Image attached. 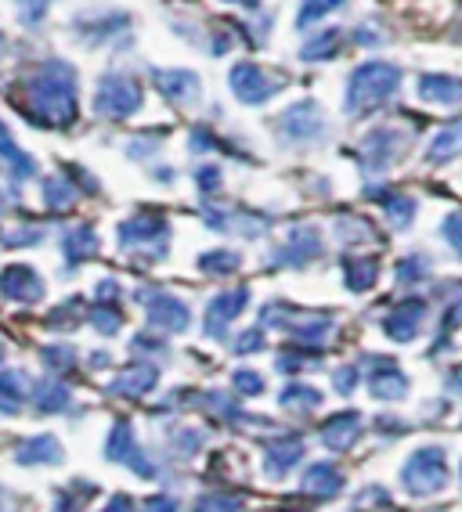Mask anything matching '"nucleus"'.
Segmentation results:
<instances>
[{"instance_id":"nucleus-10","label":"nucleus","mask_w":462,"mask_h":512,"mask_svg":"<svg viewBox=\"0 0 462 512\" xmlns=\"http://www.w3.org/2000/svg\"><path fill=\"white\" fill-rule=\"evenodd\" d=\"M401 145H405V138H401L398 130L390 127L372 130L369 138L361 141V163H365V170H383V166H390L398 159Z\"/></svg>"},{"instance_id":"nucleus-7","label":"nucleus","mask_w":462,"mask_h":512,"mask_svg":"<svg viewBox=\"0 0 462 512\" xmlns=\"http://www.w3.org/2000/svg\"><path fill=\"white\" fill-rule=\"evenodd\" d=\"M322 109H318L315 101H296V105H289L286 112H282V134H286L289 141H296V145H307V141L322 138Z\"/></svg>"},{"instance_id":"nucleus-30","label":"nucleus","mask_w":462,"mask_h":512,"mask_svg":"<svg viewBox=\"0 0 462 512\" xmlns=\"http://www.w3.org/2000/svg\"><path fill=\"white\" fill-rule=\"evenodd\" d=\"M340 44H343V29H325L322 37L304 47V62H325V58H333L340 51Z\"/></svg>"},{"instance_id":"nucleus-49","label":"nucleus","mask_w":462,"mask_h":512,"mask_svg":"<svg viewBox=\"0 0 462 512\" xmlns=\"http://www.w3.org/2000/svg\"><path fill=\"white\" fill-rule=\"evenodd\" d=\"M4 202H8V199H4V192H0V210H4Z\"/></svg>"},{"instance_id":"nucleus-4","label":"nucleus","mask_w":462,"mask_h":512,"mask_svg":"<svg viewBox=\"0 0 462 512\" xmlns=\"http://www.w3.org/2000/svg\"><path fill=\"white\" fill-rule=\"evenodd\" d=\"M401 480L412 494H437L448 484V458L441 448H419L401 469Z\"/></svg>"},{"instance_id":"nucleus-33","label":"nucleus","mask_w":462,"mask_h":512,"mask_svg":"<svg viewBox=\"0 0 462 512\" xmlns=\"http://www.w3.org/2000/svg\"><path fill=\"white\" fill-rule=\"evenodd\" d=\"M199 267H203L206 275H231V271L239 267V253H231V249H213V253L199 256Z\"/></svg>"},{"instance_id":"nucleus-45","label":"nucleus","mask_w":462,"mask_h":512,"mask_svg":"<svg viewBox=\"0 0 462 512\" xmlns=\"http://www.w3.org/2000/svg\"><path fill=\"white\" fill-rule=\"evenodd\" d=\"M4 246H26V242H40V231H11V235L0 238Z\"/></svg>"},{"instance_id":"nucleus-12","label":"nucleus","mask_w":462,"mask_h":512,"mask_svg":"<svg viewBox=\"0 0 462 512\" xmlns=\"http://www.w3.org/2000/svg\"><path fill=\"white\" fill-rule=\"evenodd\" d=\"M246 303H250V289H231V293H217L210 300V307H206V332H210L213 339H221L224 336V325H228L231 318H239Z\"/></svg>"},{"instance_id":"nucleus-35","label":"nucleus","mask_w":462,"mask_h":512,"mask_svg":"<svg viewBox=\"0 0 462 512\" xmlns=\"http://www.w3.org/2000/svg\"><path fill=\"white\" fill-rule=\"evenodd\" d=\"M379 202H383V210H387V217L394 220V224H408L412 220V213H416V202L405 199V195H394V192H383L379 195Z\"/></svg>"},{"instance_id":"nucleus-41","label":"nucleus","mask_w":462,"mask_h":512,"mask_svg":"<svg viewBox=\"0 0 462 512\" xmlns=\"http://www.w3.org/2000/svg\"><path fill=\"white\" fill-rule=\"evenodd\" d=\"M444 238L455 246V253L462 256V213H452V217L444 220Z\"/></svg>"},{"instance_id":"nucleus-42","label":"nucleus","mask_w":462,"mask_h":512,"mask_svg":"<svg viewBox=\"0 0 462 512\" xmlns=\"http://www.w3.org/2000/svg\"><path fill=\"white\" fill-rule=\"evenodd\" d=\"M260 347H264V332L250 329L246 336H239V343H235V354H257Z\"/></svg>"},{"instance_id":"nucleus-28","label":"nucleus","mask_w":462,"mask_h":512,"mask_svg":"<svg viewBox=\"0 0 462 512\" xmlns=\"http://www.w3.org/2000/svg\"><path fill=\"white\" fill-rule=\"evenodd\" d=\"M343 278H347V289H351V293H369L379 278V264L376 260H347V264H343Z\"/></svg>"},{"instance_id":"nucleus-11","label":"nucleus","mask_w":462,"mask_h":512,"mask_svg":"<svg viewBox=\"0 0 462 512\" xmlns=\"http://www.w3.org/2000/svg\"><path fill=\"white\" fill-rule=\"evenodd\" d=\"M0 293L8 296V300H19V303H37L44 296V282L33 267L26 264H11L0 271Z\"/></svg>"},{"instance_id":"nucleus-46","label":"nucleus","mask_w":462,"mask_h":512,"mask_svg":"<svg viewBox=\"0 0 462 512\" xmlns=\"http://www.w3.org/2000/svg\"><path fill=\"white\" fill-rule=\"evenodd\" d=\"M354 379H358V372H354V368H340V372H336V390H340V394H351Z\"/></svg>"},{"instance_id":"nucleus-40","label":"nucleus","mask_w":462,"mask_h":512,"mask_svg":"<svg viewBox=\"0 0 462 512\" xmlns=\"http://www.w3.org/2000/svg\"><path fill=\"white\" fill-rule=\"evenodd\" d=\"M44 361L51 368H58V372H65V368H73L76 357H73V350H69V347H47L44 350Z\"/></svg>"},{"instance_id":"nucleus-8","label":"nucleus","mask_w":462,"mask_h":512,"mask_svg":"<svg viewBox=\"0 0 462 512\" xmlns=\"http://www.w3.org/2000/svg\"><path fill=\"white\" fill-rule=\"evenodd\" d=\"M141 303H145V318L152 321L156 329H170V332L188 329V307L181 300H174L170 293L148 289V293H141Z\"/></svg>"},{"instance_id":"nucleus-48","label":"nucleus","mask_w":462,"mask_h":512,"mask_svg":"<svg viewBox=\"0 0 462 512\" xmlns=\"http://www.w3.org/2000/svg\"><path fill=\"white\" fill-rule=\"evenodd\" d=\"M228 4H242V8H260V0H228Z\"/></svg>"},{"instance_id":"nucleus-17","label":"nucleus","mask_w":462,"mask_h":512,"mask_svg":"<svg viewBox=\"0 0 462 512\" xmlns=\"http://www.w3.org/2000/svg\"><path fill=\"white\" fill-rule=\"evenodd\" d=\"M15 462L19 466H55V462H62V448L51 433H40V437L22 440L15 448Z\"/></svg>"},{"instance_id":"nucleus-14","label":"nucleus","mask_w":462,"mask_h":512,"mask_svg":"<svg viewBox=\"0 0 462 512\" xmlns=\"http://www.w3.org/2000/svg\"><path fill=\"white\" fill-rule=\"evenodd\" d=\"M322 253V238H318L315 228H296L289 231L286 246L278 249L275 260L286 267H304L307 260H315V256Z\"/></svg>"},{"instance_id":"nucleus-6","label":"nucleus","mask_w":462,"mask_h":512,"mask_svg":"<svg viewBox=\"0 0 462 512\" xmlns=\"http://www.w3.org/2000/svg\"><path fill=\"white\" fill-rule=\"evenodd\" d=\"M105 455H109L112 462H120V466H130L138 476H148V480L156 476V466L141 455L138 437H134V430H130L127 419H120L116 426H112V437H109V448H105Z\"/></svg>"},{"instance_id":"nucleus-13","label":"nucleus","mask_w":462,"mask_h":512,"mask_svg":"<svg viewBox=\"0 0 462 512\" xmlns=\"http://www.w3.org/2000/svg\"><path fill=\"white\" fill-rule=\"evenodd\" d=\"M423 318H426V303L423 300H405L401 307H394V311L387 314L383 329H387L390 339L408 343V339L419 336V329H423Z\"/></svg>"},{"instance_id":"nucleus-31","label":"nucleus","mask_w":462,"mask_h":512,"mask_svg":"<svg viewBox=\"0 0 462 512\" xmlns=\"http://www.w3.org/2000/svg\"><path fill=\"white\" fill-rule=\"evenodd\" d=\"M347 0H304V8H300V15H296V26L307 29L315 26L318 19H325V15H333V11H340Z\"/></svg>"},{"instance_id":"nucleus-43","label":"nucleus","mask_w":462,"mask_h":512,"mask_svg":"<svg viewBox=\"0 0 462 512\" xmlns=\"http://www.w3.org/2000/svg\"><path fill=\"white\" fill-rule=\"evenodd\" d=\"M141 512H177V498H170V494H152V498H145Z\"/></svg>"},{"instance_id":"nucleus-29","label":"nucleus","mask_w":462,"mask_h":512,"mask_svg":"<svg viewBox=\"0 0 462 512\" xmlns=\"http://www.w3.org/2000/svg\"><path fill=\"white\" fill-rule=\"evenodd\" d=\"M282 408H296V412H311V408H318L322 404V394H318L315 386H304V383H293L282 390Z\"/></svg>"},{"instance_id":"nucleus-2","label":"nucleus","mask_w":462,"mask_h":512,"mask_svg":"<svg viewBox=\"0 0 462 512\" xmlns=\"http://www.w3.org/2000/svg\"><path fill=\"white\" fill-rule=\"evenodd\" d=\"M401 87V65L394 62H365L347 80V112H369L394 98Z\"/></svg>"},{"instance_id":"nucleus-20","label":"nucleus","mask_w":462,"mask_h":512,"mask_svg":"<svg viewBox=\"0 0 462 512\" xmlns=\"http://www.w3.org/2000/svg\"><path fill=\"white\" fill-rule=\"evenodd\" d=\"M304 458V440H275V444H268V451H264V466H268V476H286L289 469L296 466Z\"/></svg>"},{"instance_id":"nucleus-3","label":"nucleus","mask_w":462,"mask_h":512,"mask_svg":"<svg viewBox=\"0 0 462 512\" xmlns=\"http://www.w3.org/2000/svg\"><path fill=\"white\" fill-rule=\"evenodd\" d=\"M145 91H141L138 80H130L123 73H109L98 83V94H94V112L105 119H127L141 109Z\"/></svg>"},{"instance_id":"nucleus-26","label":"nucleus","mask_w":462,"mask_h":512,"mask_svg":"<svg viewBox=\"0 0 462 512\" xmlns=\"http://www.w3.org/2000/svg\"><path fill=\"white\" fill-rule=\"evenodd\" d=\"M455 156H462V123L444 127L441 134L430 141V152H426L430 163H444V159H455Z\"/></svg>"},{"instance_id":"nucleus-18","label":"nucleus","mask_w":462,"mask_h":512,"mask_svg":"<svg viewBox=\"0 0 462 512\" xmlns=\"http://www.w3.org/2000/svg\"><path fill=\"white\" fill-rule=\"evenodd\" d=\"M376 365L379 368L369 375L372 397H379V401H401V397L408 394V379L390 365V361H376Z\"/></svg>"},{"instance_id":"nucleus-21","label":"nucleus","mask_w":462,"mask_h":512,"mask_svg":"<svg viewBox=\"0 0 462 512\" xmlns=\"http://www.w3.org/2000/svg\"><path fill=\"white\" fill-rule=\"evenodd\" d=\"M304 491L315 498H336L343 491V473L329 462H318L304 473Z\"/></svg>"},{"instance_id":"nucleus-19","label":"nucleus","mask_w":462,"mask_h":512,"mask_svg":"<svg viewBox=\"0 0 462 512\" xmlns=\"http://www.w3.org/2000/svg\"><path fill=\"white\" fill-rule=\"evenodd\" d=\"M419 98L434 101V105H459L462 101V80L441 73H426L419 76Z\"/></svg>"},{"instance_id":"nucleus-39","label":"nucleus","mask_w":462,"mask_h":512,"mask_svg":"<svg viewBox=\"0 0 462 512\" xmlns=\"http://www.w3.org/2000/svg\"><path fill=\"white\" fill-rule=\"evenodd\" d=\"M426 275H430V264H426L423 256H408V260H401V267H398L401 282H416V278H426Z\"/></svg>"},{"instance_id":"nucleus-27","label":"nucleus","mask_w":462,"mask_h":512,"mask_svg":"<svg viewBox=\"0 0 462 512\" xmlns=\"http://www.w3.org/2000/svg\"><path fill=\"white\" fill-rule=\"evenodd\" d=\"M0 159H4V163L11 166V174L19 177V181H22V177H33V174H37V163H33V159H29L26 152H22V148L8 138L4 123H0Z\"/></svg>"},{"instance_id":"nucleus-34","label":"nucleus","mask_w":462,"mask_h":512,"mask_svg":"<svg viewBox=\"0 0 462 512\" xmlns=\"http://www.w3.org/2000/svg\"><path fill=\"white\" fill-rule=\"evenodd\" d=\"M87 318H91L94 329L105 332V336L120 332V325H123V314L116 311V307H109V303H94L91 311H87Z\"/></svg>"},{"instance_id":"nucleus-23","label":"nucleus","mask_w":462,"mask_h":512,"mask_svg":"<svg viewBox=\"0 0 462 512\" xmlns=\"http://www.w3.org/2000/svg\"><path fill=\"white\" fill-rule=\"evenodd\" d=\"M156 386V368L152 365H134L127 372H120L112 379V394H123V397H141L148 394Z\"/></svg>"},{"instance_id":"nucleus-5","label":"nucleus","mask_w":462,"mask_h":512,"mask_svg":"<svg viewBox=\"0 0 462 512\" xmlns=\"http://www.w3.org/2000/svg\"><path fill=\"white\" fill-rule=\"evenodd\" d=\"M228 83H231V91H235V98H239L242 105H260V101L275 98V91H278V83L253 62L231 65Z\"/></svg>"},{"instance_id":"nucleus-25","label":"nucleus","mask_w":462,"mask_h":512,"mask_svg":"<svg viewBox=\"0 0 462 512\" xmlns=\"http://www.w3.org/2000/svg\"><path fill=\"white\" fill-rule=\"evenodd\" d=\"M62 253L69 264H84L87 256L98 253V235H94L91 228H76L69 231V235L62 238Z\"/></svg>"},{"instance_id":"nucleus-38","label":"nucleus","mask_w":462,"mask_h":512,"mask_svg":"<svg viewBox=\"0 0 462 512\" xmlns=\"http://www.w3.org/2000/svg\"><path fill=\"white\" fill-rule=\"evenodd\" d=\"M231 383H235V390H239V394H246V397L264 394V379H260L257 372H250V368H242V372L231 375Z\"/></svg>"},{"instance_id":"nucleus-9","label":"nucleus","mask_w":462,"mask_h":512,"mask_svg":"<svg viewBox=\"0 0 462 512\" xmlns=\"http://www.w3.org/2000/svg\"><path fill=\"white\" fill-rule=\"evenodd\" d=\"M170 235V224L159 213H138V217H130L120 224V246L123 249H134V246H163Z\"/></svg>"},{"instance_id":"nucleus-24","label":"nucleus","mask_w":462,"mask_h":512,"mask_svg":"<svg viewBox=\"0 0 462 512\" xmlns=\"http://www.w3.org/2000/svg\"><path fill=\"white\" fill-rule=\"evenodd\" d=\"M33 404H37V412H44V415L69 412L73 394H69V386L58 383V379H44V383H37V390H33Z\"/></svg>"},{"instance_id":"nucleus-44","label":"nucleus","mask_w":462,"mask_h":512,"mask_svg":"<svg viewBox=\"0 0 462 512\" xmlns=\"http://www.w3.org/2000/svg\"><path fill=\"white\" fill-rule=\"evenodd\" d=\"M195 181H199L203 192H217V188H221V170H217V166H203V170L195 174Z\"/></svg>"},{"instance_id":"nucleus-15","label":"nucleus","mask_w":462,"mask_h":512,"mask_svg":"<svg viewBox=\"0 0 462 512\" xmlns=\"http://www.w3.org/2000/svg\"><path fill=\"white\" fill-rule=\"evenodd\" d=\"M152 80H156V87L167 94L174 105H188V101L199 98V76L185 73V69H156Z\"/></svg>"},{"instance_id":"nucleus-16","label":"nucleus","mask_w":462,"mask_h":512,"mask_svg":"<svg viewBox=\"0 0 462 512\" xmlns=\"http://www.w3.org/2000/svg\"><path fill=\"white\" fill-rule=\"evenodd\" d=\"M361 433V415L358 412H340L333 419L322 422V444L333 451H347Z\"/></svg>"},{"instance_id":"nucleus-22","label":"nucleus","mask_w":462,"mask_h":512,"mask_svg":"<svg viewBox=\"0 0 462 512\" xmlns=\"http://www.w3.org/2000/svg\"><path fill=\"white\" fill-rule=\"evenodd\" d=\"M29 394V379L19 372V368H11V372H0V412L4 415H19L22 404H26Z\"/></svg>"},{"instance_id":"nucleus-36","label":"nucleus","mask_w":462,"mask_h":512,"mask_svg":"<svg viewBox=\"0 0 462 512\" xmlns=\"http://www.w3.org/2000/svg\"><path fill=\"white\" fill-rule=\"evenodd\" d=\"M239 498H231V494H203L199 502H195V512H239Z\"/></svg>"},{"instance_id":"nucleus-47","label":"nucleus","mask_w":462,"mask_h":512,"mask_svg":"<svg viewBox=\"0 0 462 512\" xmlns=\"http://www.w3.org/2000/svg\"><path fill=\"white\" fill-rule=\"evenodd\" d=\"M102 512H134V502H130L127 494H116V498H112V502L105 505Z\"/></svg>"},{"instance_id":"nucleus-1","label":"nucleus","mask_w":462,"mask_h":512,"mask_svg":"<svg viewBox=\"0 0 462 512\" xmlns=\"http://www.w3.org/2000/svg\"><path fill=\"white\" fill-rule=\"evenodd\" d=\"M29 112L40 123L69 127L76 119V73L65 62L40 65L29 80Z\"/></svg>"},{"instance_id":"nucleus-37","label":"nucleus","mask_w":462,"mask_h":512,"mask_svg":"<svg viewBox=\"0 0 462 512\" xmlns=\"http://www.w3.org/2000/svg\"><path fill=\"white\" fill-rule=\"evenodd\" d=\"M448 293V307H444V325H462V282H448L444 285Z\"/></svg>"},{"instance_id":"nucleus-32","label":"nucleus","mask_w":462,"mask_h":512,"mask_svg":"<svg viewBox=\"0 0 462 512\" xmlns=\"http://www.w3.org/2000/svg\"><path fill=\"white\" fill-rule=\"evenodd\" d=\"M44 202L51 206V210H69V206L76 202L73 184L65 181V177H51V181L44 184Z\"/></svg>"}]
</instances>
